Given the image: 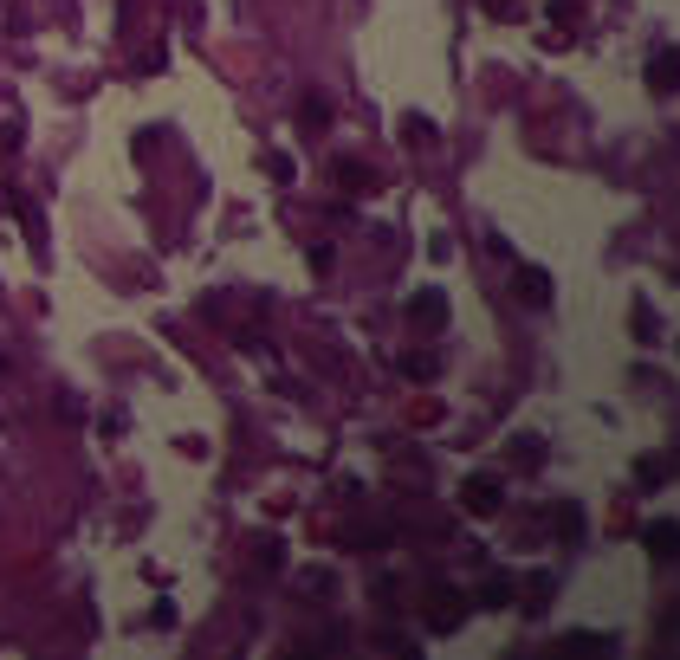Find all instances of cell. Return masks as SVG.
Returning a JSON list of instances; mask_svg holds the SVG:
<instances>
[{
	"label": "cell",
	"mask_w": 680,
	"mask_h": 660,
	"mask_svg": "<svg viewBox=\"0 0 680 660\" xmlns=\"http://www.w3.org/2000/svg\"><path fill=\"white\" fill-rule=\"evenodd\" d=\"M648 91H655V98L680 91V52H655V59H648Z\"/></svg>",
	"instance_id": "6da1fadb"
},
{
	"label": "cell",
	"mask_w": 680,
	"mask_h": 660,
	"mask_svg": "<svg viewBox=\"0 0 680 660\" xmlns=\"http://www.w3.org/2000/svg\"><path fill=\"white\" fill-rule=\"evenodd\" d=\"M460 505H467V512H499V486L493 479H473V486L460 492Z\"/></svg>",
	"instance_id": "7a4b0ae2"
},
{
	"label": "cell",
	"mask_w": 680,
	"mask_h": 660,
	"mask_svg": "<svg viewBox=\"0 0 680 660\" xmlns=\"http://www.w3.org/2000/svg\"><path fill=\"white\" fill-rule=\"evenodd\" d=\"M648 550H655V557H674V550H680V525H655V538H648Z\"/></svg>",
	"instance_id": "3957f363"
},
{
	"label": "cell",
	"mask_w": 680,
	"mask_h": 660,
	"mask_svg": "<svg viewBox=\"0 0 680 660\" xmlns=\"http://www.w3.org/2000/svg\"><path fill=\"white\" fill-rule=\"evenodd\" d=\"M519 292H525V305H544L551 285H544V272H519Z\"/></svg>",
	"instance_id": "277c9868"
}]
</instances>
